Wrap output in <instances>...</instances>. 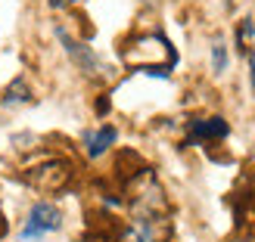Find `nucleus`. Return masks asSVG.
<instances>
[{
	"instance_id": "nucleus-1",
	"label": "nucleus",
	"mask_w": 255,
	"mask_h": 242,
	"mask_svg": "<svg viewBox=\"0 0 255 242\" xmlns=\"http://www.w3.org/2000/svg\"><path fill=\"white\" fill-rule=\"evenodd\" d=\"M125 205L131 211V218H168V196L159 177L149 168H140L125 180Z\"/></svg>"
},
{
	"instance_id": "nucleus-2",
	"label": "nucleus",
	"mask_w": 255,
	"mask_h": 242,
	"mask_svg": "<svg viewBox=\"0 0 255 242\" xmlns=\"http://www.w3.org/2000/svg\"><path fill=\"white\" fill-rule=\"evenodd\" d=\"M122 62L131 69H174L177 53L165 34H140L122 47Z\"/></svg>"
},
{
	"instance_id": "nucleus-3",
	"label": "nucleus",
	"mask_w": 255,
	"mask_h": 242,
	"mask_svg": "<svg viewBox=\"0 0 255 242\" xmlns=\"http://www.w3.org/2000/svg\"><path fill=\"white\" fill-rule=\"evenodd\" d=\"M72 177H75V168L66 159H47L41 164H34V168H28V171H22V180L28 183L34 193H41V196L62 193Z\"/></svg>"
},
{
	"instance_id": "nucleus-4",
	"label": "nucleus",
	"mask_w": 255,
	"mask_h": 242,
	"mask_svg": "<svg viewBox=\"0 0 255 242\" xmlns=\"http://www.w3.org/2000/svg\"><path fill=\"white\" fill-rule=\"evenodd\" d=\"M171 233V221L168 218H131L125 227L116 230V239L112 242H165Z\"/></svg>"
},
{
	"instance_id": "nucleus-5",
	"label": "nucleus",
	"mask_w": 255,
	"mask_h": 242,
	"mask_svg": "<svg viewBox=\"0 0 255 242\" xmlns=\"http://www.w3.org/2000/svg\"><path fill=\"white\" fill-rule=\"evenodd\" d=\"M62 227V211L53 205V202H34L31 211H28V221H25L22 227V242H34V239H41L47 233H56Z\"/></svg>"
},
{
	"instance_id": "nucleus-6",
	"label": "nucleus",
	"mask_w": 255,
	"mask_h": 242,
	"mask_svg": "<svg viewBox=\"0 0 255 242\" xmlns=\"http://www.w3.org/2000/svg\"><path fill=\"white\" fill-rule=\"evenodd\" d=\"M56 37H59V44L66 47L69 59H72V62H75V66H78L84 75H91V78H103V75H106V66L100 62V56H97V53H94V50L87 47V44L75 41V37H72L66 28H62V25L56 28Z\"/></svg>"
},
{
	"instance_id": "nucleus-7",
	"label": "nucleus",
	"mask_w": 255,
	"mask_h": 242,
	"mask_svg": "<svg viewBox=\"0 0 255 242\" xmlns=\"http://www.w3.org/2000/svg\"><path fill=\"white\" fill-rule=\"evenodd\" d=\"M231 134V127L221 115H212V118H193L190 121V140L196 143H212V140H224Z\"/></svg>"
},
{
	"instance_id": "nucleus-8",
	"label": "nucleus",
	"mask_w": 255,
	"mask_h": 242,
	"mask_svg": "<svg viewBox=\"0 0 255 242\" xmlns=\"http://www.w3.org/2000/svg\"><path fill=\"white\" fill-rule=\"evenodd\" d=\"M119 140V131L112 124H103V127H97V131H87L84 134V152H87V159H100L103 152H109V146Z\"/></svg>"
},
{
	"instance_id": "nucleus-9",
	"label": "nucleus",
	"mask_w": 255,
	"mask_h": 242,
	"mask_svg": "<svg viewBox=\"0 0 255 242\" xmlns=\"http://www.w3.org/2000/svg\"><path fill=\"white\" fill-rule=\"evenodd\" d=\"M28 103H34V93H31L28 81H25V78H12L6 84L3 96H0V106H3V109H22Z\"/></svg>"
},
{
	"instance_id": "nucleus-10",
	"label": "nucleus",
	"mask_w": 255,
	"mask_h": 242,
	"mask_svg": "<svg viewBox=\"0 0 255 242\" xmlns=\"http://www.w3.org/2000/svg\"><path fill=\"white\" fill-rule=\"evenodd\" d=\"M252 37H255V19H243L237 25V47L243 50V53H249V44H252Z\"/></svg>"
},
{
	"instance_id": "nucleus-11",
	"label": "nucleus",
	"mask_w": 255,
	"mask_h": 242,
	"mask_svg": "<svg viewBox=\"0 0 255 242\" xmlns=\"http://www.w3.org/2000/svg\"><path fill=\"white\" fill-rule=\"evenodd\" d=\"M224 69H227V47H224V41H215L212 44V72L221 75Z\"/></svg>"
},
{
	"instance_id": "nucleus-12",
	"label": "nucleus",
	"mask_w": 255,
	"mask_h": 242,
	"mask_svg": "<svg viewBox=\"0 0 255 242\" xmlns=\"http://www.w3.org/2000/svg\"><path fill=\"white\" fill-rule=\"evenodd\" d=\"M246 59H249V84H252V90H255V53H252V50L246 53Z\"/></svg>"
},
{
	"instance_id": "nucleus-13",
	"label": "nucleus",
	"mask_w": 255,
	"mask_h": 242,
	"mask_svg": "<svg viewBox=\"0 0 255 242\" xmlns=\"http://www.w3.org/2000/svg\"><path fill=\"white\" fill-rule=\"evenodd\" d=\"M231 242H255V233H246V236H237V239H231Z\"/></svg>"
},
{
	"instance_id": "nucleus-14",
	"label": "nucleus",
	"mask_w": 255,
	"mask_h": 242,
	"mask_svg": "<svg viewBox=\"0 0 255 242\" xmlns=\"http://www.w3.org/2000/svg\"><path fill=\"white\" fill-rule=\"evenodd\" d=\"M72 3V0H50V6H53V9H59V6H69Z\"/></svg>"
},
{
	"instance_id": "nucleus-15",
	"label": "nucleus",
	"mask_w": 255,
	"mask_h": 242,
	"mask_svg": "<svg viewBox=\"0 0 255 242\" xmlns=\"http://www.w3.org/2000/svg\"><path fill=\"white\" fill-rule=\"evenodd\" d=\"M224 6H227V9H234V0H224Z\"/></svg>"
}]
</instances>
